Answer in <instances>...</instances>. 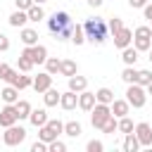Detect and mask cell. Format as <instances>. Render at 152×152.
Instances as JSON below:
<instances>
[{"mask_svg":"<svg viewBox=\"0 0 152 152\" xmlns=\"http://www.w3.org/2000/svg\"><path fill=\"white\" fill-rule=\"evenodd\" d=\"M74 26H76V24L71 21L69 12H52L50 19H48V31H50L57 40H66V38H71Z\"/></svg>","mask_w":152,"mask_h":152,"instance_id":"1","label":"cell"},{"mask_svg":"<svg viewBox=\"0 0 152 152\" xmlns=\"http://www.w3.org/2000/svg\"><path fill=\"white\" fill-rule=\"evenodd\" d=\"M83 28H86V38H88L90 43H95V45H102V43L107 40V33H109V26H107V21H104L102 17H95V19H88V21L83 24Z\"/></svg>","mask_w":152,"mask_h":152,"instance_id":"2","label":"cell"},{"mask_svg":"<svg viewBox=\"0 0 152 152\" xmlns=\"http://www.w3.org/2000/svg\"><path fill=\"white\" fill-rule=\"evenodd\" d=\"M126 100H128L131 107H135V109L145 107V102H147V90H145V86H140V83H128Z\"/></svg>","mask_w":152,"mask_h":152,"instance_id":"3","label":"cell"},{"mask_svg":"<svg viewBox=\"0 0 152 152\" xmlns=\"http://www.w3.org/2000/svg\"><path fill=\"white\" fill-rule=\"evenodd\" d=\"M109 116H112V107L102 104V102H95V107L90 109V124H93V128H102Z\"/></svg>","mask_w":152,"mask_h":152,"instance_id":"4","label":"cell"},{"mask_svg":"<svg viewBox=\"0 0 152 152\" xmlns=\"http://www.w3.org/2000/svg\"><path fill=\"white\" fill-rule=\"evenodd\" d=\"M26 140V131L21 128V126H7L5 128V133H2V142L7 145V147H17V145H21Z\"/></svg>","mask_w":152,"mask_h":152,"instance_id":"5","label":"cell"},{"mask_svg":"<svg viewBox=\"0 0 152 152\" xmlns=\"http://www.w3.org/2000/svg\"><path fill=\"white\" fill-rule=\"evenodd\" d=\"M21 55L31 57L33 64H45V59H48V48H45V45H38V43H36V45H26Z\"/></svg>","mask_w":152,"mask_h":152,"instance_id":"6","label":"cell"},{"mask_svg":"<svg viewBox=\"0 0 152 152\" xmlns=\"http://www.w3.org/2000/svg\"><path fill=\"white\" fill-rule=\"evenodd\" d=\"M19 121V114H17V107L14 104H5L0 109V126L7 128V126H14Z\"/></svg>","mask_w":152,"mask_h":152,"instance_id":"7","label":"cell"},{"mask_svg":"<svg viewBox=\"0 0 152 152\" xmlns=\"http://www.w3.org/2000/svg\"><path fill=\"white\" fill-rule=\"evenodd\" d=\"M133 133L138 135V140H140L142 147H150V145H152V126H150L147 121L135 124V131H133Z\"/></svg>","mask_w":152,"mask_h":152,"instance_id":"8","label":"cell"},{"mask_svg":"<svg viewBox=\"0 0 152 152\" xmlns=\"http://www.w3.org/2000/svg\"><path fill=\"white\" fill-rule=\"evenodd\" d=\"M50 86H52V74H48V71H40L38 76H33V86H31V88H33L36 93H45Z\"/></svg>","mask_w":152,"mask_h":152,"instance_id":"9","label":"cell"},{"mask_svg":"<svg viewBox=\"0 0 152 152\" xmlns=\"http://www.w3.org/2000/svg\"><path fill=\"white\" fill-rule=\"evenodd\" d=\"M131 43H133V31H131V28H126V26H124L121 31H116V33H114V45H116L119 50L128 48Z\"/></svg>","mask_w":152,"mask_h":152,"instance_id":"10","label":"cell"},{"mask_svg":"<svg viewBox=\"0 0 152 152\" xmlns=\"http://www.w3.org/2000/svg\"><path fill=\"white\" fill-rule=\"evenodd\" d=\"M7 83H12L14 88H19V90H24V88H28V86H33V78L28 76V74H17V71H12V76H10V81Z\"/></svg>","mask_w":152,"mask_h":152,"instance_id":"11","label":"cell"},{"mask_svg":"<svg viewBox=\"0 0 152 152\" xmlns=\"http://www.w3.org/2000/svg\"><path fill=\"white\" fill-rule=\"evenodd\" d=\"M59 107H62V109H66V112L76 109V107H78V93H74V90H66V93H62Z\"/></svg>","mask_w":152,"mask_h":152,"instance_id":"12","label":"cell"},{"mask_svg":"<svg viewBox=\"0 0 152 152\" xmlns=\"http://www.w3.org/2000/svg\"><path fill=\"white\" fill-rule=\"evenodd\" d=\"M95 102H97V97H95V93H88V90H83V93H78V107H81L83 112H90V109L95 107Z\"/></svg>","mask_w":152,"mask_h":152,"instance_id":"13","label":"cell"},{"mask_svg":"<svg viewBox=\"0 0 152 152\" xmlns=\"http://www.w3.org/2000/svg\"><path fill=\"white\" fill-rule=\"evenodd\" d=\"M112 114L116 116V119H121V116H128V109H131V102L128 100H114L112 104Z\"/></svg>","mask_w":152,"mask_h":152,"instance_id":"14","label":"cell"},{"mask_svg":"<svg viewBox=\"0 0 152 152\" xmlns=\"http://www.w3.org/2000/svg\"><path fill=\"white\" fill-rule=\"evenodd\" d=\"M10 26H14V28H24V24L28 21V12H24V10H17V12H12L10 14Z\"/></svg>","mask_w":152,"mask_h":152,"instance_id":"15","label":"cell"},{"mask_svg":"<svg viewBox=\"0 0 152 152\" xmlns=\"http://www.w3.org/2000/svg\"><path fill=\"white\" fill-rule=\"evenodd\" d=\"M86 88H88V78H86V76H78V74L69 76V90H74V93H83Z\"/></svg>","mask_w":152,"mask_h":152,"instance_id":"16","label":"cell"},{"mask_svg":"<svg viewBox=\"0 0 152 152\" xmlns=\"http://www.w3.org/2000/svg\"><path fill=\"white\" fill-rule=\"evenodd\" d=\"M59 100H62V93H59L57 88H52V86L43 93V102H45V107H55V104H59Z\"/></svg>","mask_w":152,"mask_h":152,"instance_id":"17","label":"cell"},{"mask_svg":"<svg viewBox=\"0 0 152 152\" xmlns=\"http://www.w3.org/2000/svg\"><path fill=\"white\" fill-rule=\"evenodd\" d=\"M28 121H31L36 128H40V126H45V124H48V112H45V109H31Z\"/></svg>","mask_w":152,"mask_h":152,"instance_id":"18","label":"cell"},{"mask_svg":"<svg viewBox=\"0 0 152 152\" xmlns=\"http://www.w3.org/2000/svg\"><path fill=\"white\" fill-rule=\"evenodd\" d=\"M142 145H140V140H138V135L135 133H126V138H124V152H138Z\"/></svg>","mask_w":152,"mask_h":152,"instance_id":"19","label":"cell"},{"mask_svg":"<svg viewBox=\"0 0 152 152\" xmlns=\"http://www.w3.org/2000/svg\"><path fill=\"white\" fill-rule=\"evenodd\" d=\"M121 59H124L126 66H133V64L138 62V50H135V45H133V48H131V45L124 48V50H121Z\"/></svg>","mask_w":152,"mask_h":152,"instance_id":"20","label":"cell"},{"mask_svg":"<svg viewBox=\"0 0 152 152\" xmlns=\"http://www.w3.org/2000/svg\"><path fill=\"white\" fill-rule=\"evenodd\" d=\"M0 97L7 102V104H14L17 100H19V88H14L12 83L7 86V88H2V93H0Z\"/></svg>","mask_w":152,"mask_h":152,"instance_id":"21","label":"cell"},{"mask_svg":"<svg viewBox=\"0 0 152 152\" xmlns=\"http://www.w3.org/2000/svg\"><path fill=\"white\" fill-rule=\"evenodd\" d=\"M59 74L62 76H74V74H78V64L74 62V59H62V66H59Z\"/></svg>","mask_w":152,"mask_h":152,"instance_id":"22","label":"cell"},{"mask_svg":"<svg viewBox=\"0 0 152 152\" xmlns=\"http://www.w3.org/2000/svg\"><path fill=\"white\" fill-rule=\"evenodd\" d=\"M19 36H21V43L24 45H36L38 43V31L36 28H21Z\"/></svg>","mask_w":152,"mask_h":152,"instance_id":"23","label":"cell"},{"mask_svg":"<svg viewBox=\"0 0 152 152\" xmlns=\"http://www.w3.org/2000/svg\"><path fill=\"white\" fill-rule=\"evenodd\" d=\"M14 107H17L19 121H21V119H28V116H31V102H28V100H17V102H14Z\"/></svg>","mask_w":152,"mask_h":152,"instance_id":"24","label":"cell"},{"mask_svg":"<svg viewBox=\"0 0 152 152\" xmlns=\"http://www.w3.org/2000/svg\"><path fill=\"white\" fill-rule=\"evenodd\" d=\"M26 12H28V21H43V19H45V12H43V7H40L38 2H33Z\"/></svg>","mask_w":152,"mask_h":152,"instance_id":"25","label":"cell"},{"mask_svg":"<svg viewBox=\"0 0 152 152\" xmlns=\"http://www.w3.org/2000/svg\"><path fill=\"white\" fill-rule=\"evenodd\" d=\"M88 38H86V28H83V24H76L74 26V33H71V43L74 45H83Z\"/></svg>","mask_w":152,"mask_h":152,"instance_id":"26","label":"cell"},{"mask_svg":"<svg viewBox=\"0 0 152 152\" xmlns=\"http://www.w3.org/2000/svg\"><path fill=\"white\" fill-rule=\"evenodd\" d=\"M95 97H97V102H102V104H112V102H114V93H112L109 88L95 90Z\"/></svg>","mask_w":152,"mask_h":152,"instance_id":"27","label":"cell"},{"mask_svg":"<svg viewBox=\"0 0 152 152\" xmlns=\"http://www.w3.org/2000/svg\"><path fill=\"white\" fill-rule=\"evenodd\" d=\"M64 133H66L69 138H78V135L83 133V128H81L78 121H66V124H64Z\"/></svg>","mask_w":152,"mask_h":152,"instance_id":"28","label":"cell"},{"mask_svg":"<svg viewBox=\"0 0 152 152\" xmlns=\"http://www.w3.org/2000/svg\"><path fill=\"white\" fill-rule=\"evenodd\" d=\"M38 138H40L43 142H52V140L57 138V133H55V131L45 124V126H40V128H38Z\"/></svg>","mask_w":152,"mask_h":152,"instance_id":"29","label":"cell"},{"mask_svg":"<svg viewBox=\"0 0 152 152\" xmlns=\"http://www.w3.org/2000/svg\"><path fill=\"white\" fill-rule=\"evenodd\" d=\"M17 66H19V71L28 74V71L33 69V59H31V57H26V55H19V59H17Z\"/></svg>","mask_w":152,"mask_h":152,"instance_id":"30","label":"cell"},{"mask_svg":"<svg viewBox=\"0 0 152 152\" xmlns=\"http://www.w3.org/2000/svg\"><path fill=\"white\" fill-rule=\"evenodd\" d=\"M100 131H102V133H116V131H119V119L112 114V116L104 121V126H102Z\"/></svg>","mask_w":152,"mask_h":152,"instance_id":"31","label":"cell"},{"mask_svg":"<svg viewBox=\"0 0 152 152\" xmlns=\"http://www.w3.org/2000/svg\"><path fill=\"white\" fill-rule=\"evenodd\" d=\"M59 66H62L59 59H55V57H48L45 59V71L48 74H59Z\"/></svg>","mask_w":152,"mask_h":152,"instance_id":"32","label":"cell"},{"mask_svg":"<svg viewBox=\"0 0 152 152\" xmlns=\"http://www.w3.org/2000/svg\"><path fill=\"white\" fill-rule=\"evenodd\" d=\"M119 131L126 135V133H133V131H135V126H133V121H131L128 116H121V119H119Z\"/></svg>","mask_w":152,"mask_h":152,"instance_id":"33","label":"cell"},{"mask_svg":"<svg viewBox=\"0 0 152 152\" xmlns=\"http://www.w3.org/2000/svg\"><path fill=\"white\" fill-rule=\"evenodd\" d=\"M135 78H138V71H135L133 66H126V69L121 71V81H126V83H135Z\"/></svg>","mask_w":152,"mask_h":152,"instance_id":"34","label":"cell"},{"mask_svg":"<svg viewBox=\"0 0 152 152\" xmlns=\"http://www.w3.org/2000/svg\"><path fill=\"white\" fill-rule=\"evenodd\" d=\"M135 83H140V86H147V83H152V71H150V69H142V71H138V78H135Z\"/></svg>","mask_w":152,"mask_h":152,"instance_id":"35","label":"cell"},{"mask_svg":"<svg viewBox=\"0 0 152 152\" xmlns=\"http://www.w3.org/2000/svg\"><path fill=\"white\" fill-rule=\"evenodd\" d=\"M107 26H109V33H112V36H114V33H116V31H121V28H124V21H121V17H112V19H109V24H107Z\"/></svg>","mask_w":152,"mask_h":152,"instance_id":"36","label":"cell"},{"mask_svg":"<svg viewBox=\"0 0 152 152\" xmlns=\"http://www.w3.org/2000/svg\"><path fill=\"white\" fill-rule=\"evenodd\" d=\"M12 66L10 64H5V62H0V81H10V76H12Z\"/></svg>","mask_w":152,"mask_h":152,"instance_id":"37","label":"cell"},{"mask_svg":"<svg viewBox=\"0 0 152 152\" xmlns=\"http://www.w3.org/2000/svg\"><path fill=\"white\" fill-rule=\"evenodd\" d=\"M48 126H50L57 135H59V133H64V124H62L59 119H48Z\"/></svg>","mask_w":152,"mask_h":152,"instance_id":"38","label":"cell"},{"mask_svg":"<svg viewBox=\"0 0 152 152\" xmlns=\"http://www.w3.org/2000/svg\"><path fill=\"white\" fill-rule=\"evenodd\" d=\"M48 150H50V152H64V150H66V145H64L62 140H57V138H55L52 142H48Z\"/></svg>","mask_w":152,"mask_h":152,"instance_id":"39","label":"cell"},{"mask_svg":"<svg viewBox=\"0 0 152 152\" xmlns=\"http://www.w3.org/2000/svg\"><path fill=\"white\" fill-rule=\"evenodd\" d=\"M86 150H88V152H102V150H104V145H102L100 140H90V142L86 145Z\"/></svg>","mask_w":152,"mask_h":152,"instance_id":"40","label":"cell"},{"mask_svg":"<svg viewBox=\"0 0 152 152\" xmlns=\"http://www.w3.org/2000/svg\"><path fill=\"white\" fill-rule=\"evenodd\" d=\"M45 150H48V142H43L40 138H38V140L31 145V152H45Z\"/></svg>","mask_w":152,"mask_h":152,"instance_id":"41","label":"cell"},{"mask_svg":"<svg viewBox=\"0 0 152 152\" xmlns=\"http://www.w3.org/2000/svg\"><path fill=\"white\" fill-rule=\"evenodd\" d=\"M14 5H17V10H24V12H26V10L33 5V0H14Z\"/></svg>","mask_w":152,"mask_h":152,"instance_id":"42","label":"cell"},{"mask_svg":"<svg viewBox=\"0 0 152 152\" xmlns=\"http://www.w3.org/2000/svg\"><path fill=\"white\" fill-rule=\"evenodd\" d=\"M10 50V38L5 33H0V52H7Z\"/></svg>","mask_w":152,"mask_h":152,"instance_id":"43","label":"cell"},{"mask_svg":"<svg viewBox=\"0 0 152 152\" xmlns=\"http://www.w3.org/2000/svg\"><path fill=\"white\" fill-rule=\"evenodd\" d=\"M128 5H131L133 10H142V7L147 5V0H128Z\"/></svg>","mask_w":152,"mask_h":152,"instance_id":"44","label":"cell"},{"mask_svg":"<svg viewBox=\"0 0 152 152\" xmlns=\"http://www.w3.org/2000/svg\"><path fill=\"white\" fill-rule=\"evenodd\" d=\"M142 12H145V19H150V21H152V5H150V2L142 7Z\"/></svg>","mask_w":152,"mask_h":152,"instance_id":"45","label":"cell"},{"mask_svg":"<svg viewBox=\"0 0 152 152\" xmlns=\"http://www.w3.org/2000/svg\"><path fill=\"white\" fill-rule=\"evenodd\" d=\"M102 2H104V0H88V5H90V7H100Z\"/></svg>","mask_w":152,"mask_h":152,"instance_id":"46","label":"cell"},{"mask_svg":"<svg viewBox=\"0 0 152 152\" xmlns=\"http://www.w3.org/2000/svg\"><path fill=\"white\" fill-rule=\"evenodd\" d=\"M145 90H147V95H152V83H147V86H145Z\"/></svg>","mask_w":152,"mask_h":152,"instance_id":"47","label":"cell"},{"mask_svg":"<svg viewBox=\"0 0 152 152\" xmlns=\"http://www.w3.org/2000/svg\"><path fill=\"white\" fill-rule=\"evenodd\" d=\"M33 2H38V5H43V2H48V0H33Z\"/></svg>","mask_w":152,"mask_h":152,"instance_id":"48","label":"cell"},{"mask_svg":"<svg viewBox=\"0 0 152 152\" xmlns=\"http://www.w3.org/2000/svg\"><path fill=\"white\" fill-rule=\"evenodd\" d=\"M147 59H150V62H152V48H150V57H147Z\"/></svg>","mask_w":152,"mask_h":152,"instance_id":"49","label":"cell"},{"mask_svg":"<svg viewBox=\"0 0 152 152\" xmlns=\"http://www.w3.org/2000/svg\"><path fill=\"white\" fill-rule=\"evenodd\" d=\"M0 142H2V140H0Z\"/></svg>","mask_w":152,"mask_h":152,"instance_id":"50","label":"cell"}]
</instances>
